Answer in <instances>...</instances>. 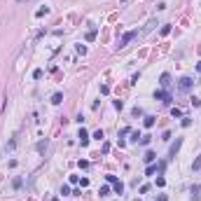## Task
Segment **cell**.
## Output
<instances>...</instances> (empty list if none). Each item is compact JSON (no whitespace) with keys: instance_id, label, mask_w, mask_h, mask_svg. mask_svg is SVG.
<instances>
[{"instance_id":"6da1fadb","label":"cell","mask_w":201,"mask_h":201,"mask_svg":"<svg viewBox=\"0 0 201 201\" xmlns=\"http://www.w3.org/2000/svg\"><path fill=\"white\" fill-rule=\"evenodd\" d=\"M136 35H138V31H126V33H124L122 37H119V44H117V47H119V49H124V47H126V44L131 42L133 37H136Z\"/></svg>"},{"instance_id":"7a4b0ae2","label":"cell","mask_w":201,"mask_h":201,"mask_svg":"<svg viewBox=\"0 0 201 201\" xmlns=\"http://www.w3.org/2000/svg\"><path fill=\"white\" fill-rule=\"evenodd\" d=\"M154 98L164 101V103H171V94H166V91H154Z\"/></svg>"},{"instance_id":"3957f363","label":"cell","mask_w":201,"mask_h":201,"mask_svg":"<svg viewBox=\"0 0 201 201\" xmlns=\"http://www.w3.org/2000/svg\"><path fill=\"white\" fill-rule=\"evenodd\" d=\"M192 77H183L180 79V89H183V91H190V89H192Z\"/></svg>"},{"instance_id":"277c9868","label":"cell","mask_w":201,"mask_h":201,"mask_svg":"<svg viewBox=\"0 0 201 201\" xmlns=\"http://www.w3.org/2000/svg\"><path fill=\"white\" fill-rule=\"evenodd\" d=\"M180 145H183V140L178 138V140L173 143V145H171V157H175V154H178V150H180Z\"/></svg>"},{"instance_id":"5b68a950","label":"cell","mask_w":201,"mask_h":201,"mask_svg":"<svg viewBox=\"0 0 201 201\" xmlns=\"http://www.w3.org/2000/svg\"><path fill=\"white\" fill-rule=\"evenodd\" d=\"M159 82H161V87H168V84H171V75H168V73H164V75L159 77Z\"/></svg>"},{"instance_id":"8992f818","label":"cell","mask_w":201,"mask_h":201,"mask_svg":"<svg viewBox=\"0 0 201 201\" xmlns=\"http://www.w3.org/2000/svg\"><path fill=\"white\" fill-rule=\"evenodd\" d=\"M79 143H82V145H87V143H89V133L84 131V129H79Z\"/></svg>"},{"instance_id":"52a82bcc","label":"cell","mask_w":201,"mask_h":201,"mask_svg":"<svg viewBox=\"0 0 201 201\" xmlns=\"http://www.w3.org/2000/svg\"><path fill=\"white\" fill-rule=\"evenodd\" d=\"M154 159H157V154H154V152H148V154H145V161H148V164H152Z\"/></svg>"},{"instance_id":"ba28073f","label":"cell","mask_w":201,"mask_h":201,"mask_svg":"<svg viewBox=\"0 0 201 201\" xmlns=\"http://www.w3.org/2000/svg\"><path fill=\"white\" fill-rule=\"evenodd\" d=\"M112 185H115V192H117V194H122V192H124V185L119 183V180H117V183H112Z\"/></svg>"},{"instance_id":"9c48e42d","label":"cell","mask_w":201,"mask_h":201,"mask_svg":"<svg viewBox=\"0 0 201 201\" xmlns=\"http://www.w3.org/2000/svg\"><path fill=\"white\" fill-rule=\"evenodd\" d=\"M98 194H101V196H108V194H110V187H108V185H103V187L98 190Z\"/></svg>"},{"instance_id":"30bf717a","label":"cell","mask_w":201,"mask_h":201,"mask_svg":"<svg viewBox=\"0 0 201 201\" xmlns=\"http://www.w3.org/2000/svg\"><path fill=\"white\" fill-rule=\"evenodd\" d=\"M61 101H63V96H61V94H54V96H52V103H54V105H59Z\"/></svg>"},{"instance_id":"8fae6325","label":"cell","mask_w":201,"mask_h":201,"mask_svg":"<svg viewBox=\"0 0 201 201\" xmlns=\"http://www.w3.org/2000/svg\"><path fill=\"white\" fill-rule=\"evenodd\" d=\"M47 12H49V7H40V9H37V12H35V17H44Z\"/></svg>"},{"instance_id":"7c38bea8","label":"cell","mask_w":201,"mask_h":201,"mask_svg":"<svg viewBox=\"0 0 201 201\" xmlns=\"http://www.w3.org/2000/svg\"><path fill=\"white\" fill-rule=\"evenodd\" d=\"M145 126L152 129V126H154V117H145Z\"/></svg>"},{"instance_id":"4fadbf2b","label":"cell","mask_w":201,"mask_h":201,"mask_svg":"<svg viewBox=\"0 0 201 201\" xmlns=\"http://www.w3.org/2000/svg\"><path fill=\"white\" fill-rule=\"evenodd\" d=\"M192 168H194V171H199V168H201V154H199V157H196V161H194V164H192Z\"/></svg>"},{"instance_id":"5bb4252c","label":"cell","mask_w":201,"mask_h":201,"mask_svg":"<svg viewBox=\"0 0 201 201\" xmlns=\"http://www.w3.org/2000/svg\"><path fill=\"white\" fill-rule=\"evenodd\" d=\"M154 171H157V166H152V164H150L148 171H145V175H154Z\"/></svg>"},{"instance_id":"9a60e30c","label":"cell","mask_w":201,"mask_h":201,"mask_svg":"<svg viewBox=\"0 0 201 201\" xmlns=\"http://www.w3.org/2000/svg\"><path fill=\"white\" fill-rule=\"evenodd\" d=\"M94 37H96V31H89V33H87V42H91Z\"/></svg>"},{"instance_id":"2e32d148","label":"cell","mask_w":201,"mask_h":201,"mask_svg":"<svg viewBox=\"0 0 201 201\" xmlns=\"http://www.w3.org/2000/svg\"><path fill=\"white\" fill-rule=\"evenodd\" d=\"M77 54H82V56H84V54H87V47H84V44H77Z\"/></svg>"},{"instance_id":"e0dca14e","label":"cell","mask_w":201,"mask_h":201,"mask_svg":"<svg viewBox=\"0 0 201 201\" xmlns=\"http://www.w3.org/2000/svg\"><path fill=\"white\" fill-rule=\"evenodd\" d=\"M61 194H63V196H68V194H70V187H68V185H63V187H61Z\"/></svg>"},{"instance_id":"ac0fdd59","label":"cell","mask_w":201,"mask_h":201,"mask_svg":"<svg viewBox=\"0 0 201 201\" xmlns=\"http://www.w3.org/2000/svg\"><path fill=\"white\" fill-rule=\"evenodd\" d=\"M33 77H35V79H40V77H42V70H40V68L33 70Z\"/></svg>"},{"instance_id":"d6986e66","label":"cell","mask_w":201,"mask_h":201,"mask_svg":"<svg viewBox=\"0 0 201 201\" xmlns=\"http://www.w3.org/2000/svg\"><path fill=\"white\" fill-rule=\"evenodd\" d=\"M101 94H110V87L108 84H101Z\"/></svg>"},{"instance_id":"ffe728a7","label":"cell","mask_w":201,"mask_h":201,"mask_svg":"<svg viewBox=\"0 0 201 201\" xmlns=\"http://www.w3.org/2000/svg\"><path fill=\"white\" fill-rule=\"evenodd\" d=\"M164 185H166V180H164V178L159 175V178H157V187H164Z\"/></svg>"},{"instance_id":"44dd1931","label":"cell","mask_w":201,"mask_h":201,"mask_svg":"<svg viewBox=\"0 0 201 201\" xmlns=\"http://www.w3.org/2000/svg\"><path fill=\"white\" fill-rule=\"evenodd\" d=\"M196 70H199V73H201V61H199V63H196Z\"/></svg>"},{"instance_id":"7402d4cb","label":"cell","mask_w":201,"mask_h":201,"mask_svg":"<svg viewBox=\"0 0 201 201\" xmlns=\"http://www.w3.org/2000/svg\"><path fill=\"white\" fill-rule=\"evenodd\" d=\"M17 2H24V0H17Z\"/></svg>"}]
</instances>
